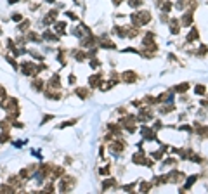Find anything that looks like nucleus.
Listing matches in <instances>:
<instances>
[{
	"label": "nucleus",
	"mask_w": 208,
	"mask_h": 194,
	"mask_svg": "<svg viewBox=\"0 0 208 194\" xmlns=\"http://www.w3.org/2000/svg\"><path fill=\"white\" fill-rule=\"evenodd\" d=\"M123 82H127V83H134L135 80H137V76H135V73H132V71H125L123 73Z\"/></svg>",
	"instance_id": "obj_4"
},
{
	"label": "nucleus",
	"mask_w": 208,
	"mask_h": 194,
	"mask_svg": "<svg viewBox=\"0 0 208 194\" xmlns=\"http://www.w3.org/2000/svg\"><path fill=\"white\" fill-rule=\"evenodd\" d=\"M194 40H198V30L196 28H193L191 33L187 35V42H194Z\"/></svg>",
	"instance_id": "obj_16"
},
{
	"label": "nucleus",
	"mask_w": 208,
	"mask_h": 194,
	"mask_svg": "<svg viewBox=\"0 0 208 194\" xmlns=\"http://www.w3.org/2000/svg\"><path fill=\"white\" fill-rule=\"evenodd\" d=\"M45 2H49V4H52V2H55V0H45Z\"/></svg>",
	"instance_id": "obj_40"
},
{
	"label": "nucleus",
	"mask_w": 208,
	"mask_h": 194,
	"mask_svg": "<svg viewBox=\"0 0 208 194\" xmlns=\"http://www.w3.org/2000/svg\"><path fill=\"white\" fill-rule=\"evenodd\" d=\"M61 83H59V75H54L52 80H49V89H59Z\"/></svg>",
	"instance_id": "obj_8"
},
{
	"label": "nucleus",
	"mask_w": 208,
	"mask_h": 194,
	"mask_svg": "<svg viewBox=\"0 0 208 194\" xmlns=\"http://www.w3.org/2000/svg\"><path fill=\"white\" fill-rule=\"evenodd\" d=\"M73 57H75L78 62H82V61H85L89 55H85V52H83V50H73Z\"/></svg>",
	"instance_id": "obj_9"
},
{
	"label": "nucleus",
	"mask_w": 208,
	"mask_h": 194,
	"mask_svg": "<svg viewBox=\"0 0 208 194\" xmlns=\"http://www.w3.org/2000/svg\"><path fill=\"white\" fill-rule=\"evenodd\" d=\"M101 173H102V175H108V173H109V168H108V166H106V168H101Z\"/></svg>",
	"instance_id": "obj_35"
},
{
	"label": "nucleus",
	"mask_w": 208,
	"mask_h": 194,
	"mask_svg": "<svg viewBox=\"0 0 208 194\" xmlns=\"http://www.w3.org/2000/svg\"><path fill=\"white\" fill-rule=\"evenodd\" d=\"M113 4H115V5H118V4H121V0H113Z\"/></svg>",
	"instance_id": "obj_39"
},
{
	"label": "nucleus",
	"mask_w": 208,
	"mask_h": 194,
	"mask_svg": "<svg viewBox=\"0 0 208 194\" xmlns=\"http://www.w3.org/2000/svg\"><path fill=\"white\" fill-rule=\"evenodd\" d=\"M196 179H198L196 175H193V177H189V180H187V182H186V189H189V187L193 186L194 182H196Z\"/></svg>",
	"instance_id": "obj_25"
},
{
	"label": "nucleus",
	"mask_w": 208,
	"mask_h": 194,
	"mask_svg": "<svg viewBox=\"0 0 208 194\" xmlns=\"http://www.w3.org/2000/svg\"><path fill=\"white\" fill-rule=\"evenodd\" d=\"M31 87L36 90H42L43 89V80H40V78H36V80H33V83H31Z\"/></svg>",
	"instance_id": "obj_17"
},
{
	"label": "nucleus",
	"mask_w": 208,
	"mask_h": 194,
	"mask_svg": "<svg viewBox=\"0 0 208 194\" xmlns=\"http://www.w3.org/2000/svg\"><path fill=\"white\" fill-rule=\"evenodd\" d=\"M142 135H144V139H149V140H153V139L156 137V133H154V130H151V128H147V127H142Z\"/></svg>",
	"instance_id": "obj_5"
},
{
	"label": "nucleus",
	"mask_w": 208,
	"mask_h": 194,
	"mask_svg": "<svg viewBox=\"0 0 208 194\" xmlns=\"http://www.w3.org/2000/svg\"><path fill=\"white\" fill-rule=\"evenodd\" d=\"M19 31H23V33H24V31H28V30H30V21H24V23H23V24H21L19 23Z\"/></svg>",
	"instance_id": "obj_22"
},
{
	"label": "nucleus",
	"mask_w": 208,
	"mask_h": 194,
	"mask_svg": "<svg viewBox=\"0 0 208 194\" xmlns=\"http://www.w3.org/2000/svg\"><path fill=\"white\" fill-rule=\"evenodd\" d=\"M135 16H137L139 19V24L142 26V24H146V23H149L151 21V14L146 12V11H140V12H135Z\"/></svg>",
	"instance_id": "obj_3"
},
{
	"label": "nucleus",
	"mask_w": 208,
	"mask_h": 194,
	"mask_svg": "<svg viewBox=\"0 0 208 194\" xmlns=\"http://www.w3.org/2000/svg\"><path fill=\"white\" fill-rule=\"evenodd\" d=\"M90 82V87H99V83H101V75H94L89 78Z\"/></svg>",
	"instance_id": "obj_13"
},
{
	"label": "nucleus",
	"mask_w": 208,
	"mask_h": 194,
	"mask_svg": "<svg viewBox=\"0 0 208 194\" xmlns=\"http://www.w3.org/2000/svg\"><path fill=\"white\" fill-rule=\"evenodd\" d=\"M16 191V187L11 186V184H2L0 186V192H14Z\"/></svg>",
	"instance_id": "obj_14"
},
{
	"label": "nucleus",
	"mask_w": 208,
	"mask_h": 194,
	"mask_svg": "<svg viewBox=\"0 0 208 194\" xmlns=\"http://www.w3.org/2000/svg\"><path fill=\"white\" fill-rule=\"evenodd\" d=\"M68 80H69V83H71V85H75V83H76V76L75 75H69Z\"/></svg>",
	"instance_id": "obj_31"
},
{
	"label": "nucleus",
	"mask_w": 208,
	"mask_h": 194,
	"mask_svg": "<svg viewBox=\"0 0 208 194\" xmlns=\"http://www.w3.org/2000/svg\"><path fill=\"white\" fill-rule=\"evenodd\" d=\"M166 177H156V184H165Z\"/></svg>",
	"instance_id": "obj_30"
},
{
	"label": "nucleus",
	"mask_w": 208,
	"mask_h": 194,
	"mask_svg": "<svg viewBox=\"0 0 208 194\" xmlns=\"http://www.w3.org/2000/svg\"><path fill=\"white\" fill-rule=\"evenodd\" d=\"M205 52H206V47H205V45H201V47H200V54H205Z\"/></svg>",
	"instance_id": "obj_36"
},
{
	"label": "nucleus",
	"mask_w": 208,
	"mask_h": 194,
	"mask_svg": "<svg viewBox=\"0 0 208 194\" xmlns=\"http://www.w3.org/2000/svg\"><path fill=\"white\" fill-rule=\"evenodd\" d=\"M26 36H28V42H35V43H40V42H42V38L35 33V31H28Z\"/></svg>",
	"instance_id": "obj_10"
},
{
	"label": "nucleus",
	"mask_w": 208,
	"mask_h": 194,
	"mask_svg": "<svg viewBox=\"0 0 208 194\" xmlns=\"http://www.w3.org/2000/svg\"><path fill=\"white\" fill-rule=\"evenodd\" d=\"M52 118H54L52 114H47V116H43V120H42V125H43V123H47L49 120H52Z\"/></svg>",
	"instance_id": "obj_34"
},
{
	"label": "nucleus",
	"mask_w": 208,
	"mask_h": 194,
	"mask_svg": "<svg viewBox=\"0 0 208 194\" xmlns=\"http://www.w3.org/2000/svg\"><path fill=\"white\" fill-rule=\"evenodd\" d=\"M128 4L132 7H139V5H142V0H128Z\"/></svg>",
	"instance_id": "obj_26"
},
{
	"label": "nucleus",
	"mask_w": 208,
	"mask_h": 194,
	"mask_svg": "<svg viewBox=\"0 0 208 194\" xmlns=\"http://www.w3.org/2000/svg\"><path fill=\"white\" fill-rule=\"evenodd\" d=\"M35 66L33 62H23L21 64V73L23 75H26V76H31V75H35Z\"/></svg>",
	"instance_id": "obj_2"
},
{
	"label": "nucleus",
	"mask_w": 208,
	"mask_h": 194,
	"mask_svg": "<svg viewBox=\"0 0 208 194\" xmlns=\"http://www.w3.org/2000/svg\"><path fill=\"white\" fill-rule=\"evenodd\" d=\"M170 9H172V2H166L165 5H163V11H165V12H168Z\"/></svg>",
	"instance_id": "obj_29"
},
{
	"label": "nucleus",
	"mask_w": 208,
	"mask_h": 194,
	"mask_svg": "<svg viewBox=\"0 0 208 194\" xmlns=\"http://www.w3.org/2000/svg\"><path fill=\"white\" fill-rule=\"evenodd\" d=\"M149 189H151V184L142 182V184H140V189H139V192H146V191H149Z\"/></svg>",
	"instance_id": "obj_24"
},
{
	"label": "nucleus",
	"mask_w": 208,
	"mask_h": 194,
	"mask_svg": "<svg viewBox=\"0 0 208 194\" xmlns=\"http://www.w3.org/2000/svg\"><path fill=\"white\" fill-rule=\"evenodd\" d=\"M191 23H193V12H186L182 16V24H184V26H189Z\"/></svg>",
	"instance_id": "obj_12"
},
{
	"label": "nucleus",
	"mask_w": 208,
	"mask_h": 194,
	"mask_svg": "<svg viewBox=\"0 0 208 194\" xmlns=\"http://www.w3.org/2000/svg\"><path fill=\"white\" fill-rule=\"evenodd\" d=\"M153 156H154V158H156V159H161V158H163V151H158V152H154Z\"/></svg>",
	"instance_id": "obj_33"
},
{
	"label": "nucleus",
	"mask_w": 208,
	"mask_h": 194,
	"mask_svg": "<svg viewBox=\"0 0 208 194\" xmlns=\"http://www.w3.org/2000/svg\"><path fill=\"white\" fill-rule=\"evenodd\" d=\"M200 135H208V127H205V128H200Z\"/></svg>",
	"instance_id": "obj_32"
},
{
	"label": "nucleus",
	"mask_w": 208,
	"mask_h": 194,
	"mask_svg": "<svg viewBox=\"0 0 208 194\" xmlns=\"http://www.w3.org/2000/svg\"><path fill=\"white\" fill-rule=\"evenodd\" d=\"M115 184H116V182H115V179H108V180H106V182H102V189H104V191H106V189H109V187H113V186H115Z\"/></svg>",
	"instance_id": "obj_21"
},
{
	"label": "nucleus",
	"mask_w": 208,
	"mask_h": 194,
	"mask_svg": "<svg viewBox=\"0 0 208 194\" xmlns=\"http://www.w3.org/2000/svg\"><path fill=\"white\" fill-rule=\"evenodd\" d=\"M19 0H7V4H17Z\"/></svg>",
	"instance_id": "obj_38"
},
{
	"label": "nucleus",
	"mask_w": 208,
	"mask_h": 194,
	"mask_svg": "<svg viewBox=\"0 0 208 194\" xmlns=\"http://www.w3.org/2000/svg\"><path fill=\"white\" fill-rule=\"evenodd\" d=\"M75 94H76L78 97H80V99H85V97L89 95V90H87V89H78V90L75 92Z\"/></svg>",
	"instance_id": "obj_20"
},
{
	"label": "nucleus",
	"mask_w": 208,
	"mask_h": 194,
	"mask_svg": "<svg viewBox=\"0 0 208 194\" xmlns=\"http://www.w3.org/2000/svg\"><path fill=\"white\" fill-rule=\"evenodd\" d=\"M73 184H75L73 177H64V179L59 182V191H61V192H66V191H69V189L73 187Z\"/></svg>",
	"instance_id": "obj_1"
},
{
	"label": "nucleus",
	"mask_w": 208,
	"mask_h": 194,
	"mask_svg": "<svg viewBox=\"0 0 208 194\" xmlns=\"http://www.w3.org/2000/svg\"><path fill=\"white\" fill-rule=\"evenodd\" d=\"M196 94H198V95H200V94H205V87H203V85H198V87H196Z\"/></svg>",
	"instance_id": "obj_28"
},
{
	"label": "nucleus",
	"mask_w": 208,
	"mask_h": 194,
	"mask_svg": "<svg viewBox=\"0 0 208 194\" xmlns=\"http://www.w3.org/2000/svg\"><path fill=\"white\" fill-rule=\"evenodd\" d=\"M170 31H172L173 35H177L179 33V23L173 19V21H170Z\"/></svg>",
	"instance_id": "obj_18"
},
{
	"label": "nucleus",
	"mask_w": 208,
	"mask_h": 194,
	"mask_svg": "<svg viewBox=\"0 0 208 194\" xmlns=\"http://www.w3.org/2000/svg\"><path fill=\"white\" fill-rule=\"evenodd\" d=\"M132 161H134V163H137V165H144V161H146L144 152H137V154L132 158Z\"/></svg>",
	"instance_id": "obj_11"
},
{
	"label": "nucleus",
	"mask_w": 208,
	"mask_h": 194,
	"mask_svg": "<svg viewBox=\"0 0 208 194\" xmlns=\"http://www.w3.org/2000/svg\"><path fill=\"white\" fill-rule=\"evenodd\" d=\"M14 127H16V128H23V123H19V121H14Z\"/></svg>",
	"instance_id": "obj_37"
},
{
	"label": "nucleus",
	"mask_w": 208,
	"mask_h": 194,
	"mask_svg": "<svg viewBox=\"0 0 208 194\" xmlns=\"http://www.w3.org/2000/svg\"><path fill=\"white\" fill-rule=\"evenodd\" d=\"M111 151L113 152H121L123 151V144H121V142H113V144H111Z\"/></svg>",
	"instance_id": "obj_15"
},
{
	"label": "nucleus",
	"mask_w": 208,
	"mask_h": 194,
	"mask_svg": "<svg viewBox=\"0 0 208 194\" xmlns=\"http://www.w3.org/2000/svg\"><path fill=\"white\" fill-rule=\"evenodd\" d=\"M189 89V83H182V85H179V87H175V92H186V90Z\"/></svg>",
	"instance_id": "obj_23"
},
{
	"label": "nucleus",
	"mask_w": 208,
	"mask_h": 194,
	"mask_svg": "<svg viewBox=\"0 0 208 194\" xmlns=\"http://www.w3.org/2000/svg\"><path fill=\"white\" fill-rule=\"evenodd\" d=\"M42 38H43V40H47V42H57V40H59V36H57V35H54V33H50L49 30L43 35H42Z\"/></svg>",
	"instance_id": "obj_7"
},
{
	"label": "nucleus",
	"mask_w": 208,
	"mask_h": 194,
	"mask_svg": "<svg viewBox=\"0 0 208 194\" xmlns=\"http://www.w3.org/2000/svg\"><path fill=\"white\" fill-rule=\"evenodd\" d=\"M55 31H57V35H64L66 33V23L64 21H55Z\"/></svg>",
	"instance_id": "obj_6"
},
{
	"label": "nucleus",
	"mask_w": 208,
	"mask_h": 194,
	"mask_svg": "<svg viewBox=\"0 0 208 194\" xmlns=\"http://www.w3.org/2000/svg\"><path fill=\"white\" fill-rule=\"evenodd\" d=\"M21 19H23V14H19V12L12 14V21H16V23H19Z\"/></svg>",
	"instance_id": "obj_27"
},
{
	"label": "nucleus",
	"mask_w": 208,
	"mask_h": 194,
	"mask_svg": "<svg viewBox=\"0 0 208 194\" xmlns=\"http://www.w3.org/2000/svg\"><path fill=\"white\" fill-rule=\"evenodd\" d=\"M11 139V133H9V130H2V133H0V142L4 144V142H7Z\"/></svg>",
	"instance_id": "obj_19"
}]
</instances>
